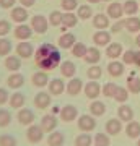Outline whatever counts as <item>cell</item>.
<instances>
[{"mask_svg":"<svg viewBox=\"0 0 140 146\" xmlns=\"http://www.w3.org/2000/svg\"><path fill=\"white\" fill-rule=\"evenodd\" d=\"M11 41L10 39H5V37H0V55L2 57H7V55H10L11 52Z\"/></svg>","mask_w":140,"mask_h":146,"instance_id":"43","label":"cell"},{"mask_svg":"<svg viewBox=\"0 0 140 146\" xmlns=\"http://www.w3.org/2000/svg\"><path fill=\"white\" fill-rule=\"evenodd\" d=\"M78 23V16L73 13V11H65L64 13V21H62V26L65 28H73L77 26Z\"/></svg>","mask_w":140,"mask_h":146,"instance_id":"37","label":"cell"},{"mask_svg":"<svg viewBox=\"0 0 140 146\" xmlns=\"http://www.w3.org/2000/svg\"><path fill=\"white\" fill-rule=\"evenodd\" d=\"M83 60L90 65H98V62L101 60V50H99V47H88V50H86V55L83 57Z\"/></svg>","mask_w":140,"mask_h":146,"instance_id":"20","label":"cell"},{"mask_svg":"<svg viewBox=\"0 0 140 146\" xmlns=\"http://www.w3.org/2000/svg\"><path fill=\"white\" fill-rule=\"evenodd\" d=\"M135 44L139 46V49H140V33H137V37H135Z\"/></svg>","mask_w":140,"mask_h":146,"instance_id":"56","label":"cell"},{"mask_svg":"<svg viewBox=\"0 0 140 146\" xmlns=\"http://www.w3.org/2000/svg\"><path fill=\"white\" fill-rule=\"evenodd\" d=\"M122 63L124 65H132V63L135 62V50H132V49H127V50H124V54H122Z\"/></svg>","mask_w":140,"mask_h":146,"instance_id":"47","label":"cell"},{"mask_svg":"<svg viewBox=\"0 0 140 146\" xmlns=\"http://www.w3.org/2000/svg\"><path fill=\"white\" fill-rule=\"evenodd\" d=\"M125 88L129 89L130 94H139L140 93V78L135 76V73H132L129 78H127V86Z\"/></svg>","mask_w":140,"mask_h":146,"instance_id":"34","label":"cell"},{"mask_svg":"<svg viewBox=\"0 0 140 146\" xmlns=\"http://www.w3.org/2000/svg\"><path fill=\"white\" fill-rule=\"evenodd\" d=\"M72 50V55L77 58H83L85 55H86V50H88V47H86V44H83V42H75L73 44V47L70 49Z\"/></svg>","mask_w":140,"mask_h":146,"instance_id":"35","label":"cell"},{"mask_svg":"<svg viewBox=\"0 0 140 146\" xmlns=\"http://www.w3.org/2000/svg\"><path fill=\"white\" fill-rule=\"evenodd\" d=\"M49 75H47V72H44V70H39V72H36L34 75L31 76V83L33 86H36V88H44V86H47L49 84Z\"/></svg>","mask_w":140,"mask_h":146,"instance_id":"18","label":"cell"},{"mask_svg":"<svg viewBox=\"0 0 140 146\" xmlns=\"http://www.w3.org/2000/svg\"><path fill=\"white\" fill-rule=\"evenodd\" d=\"M11 122V112L7 109H0V128H5Z\"/></svg>","mask_w":140,"mask_h":146,"instance_id":"45","label":"cell"},{"mask_svg":"<svg viewBox=\"0 0 140 146\" xmlns=\"http://www.w3.org/2000/svg\"><path fill=\"white\" fill-rule=\"evenodd\" d=\"M86 76H88V80H96V81H98V80L103 76V68L98 67V65H91V67L86 70Z\"/></svg>","mask_w":140,"mask_h":146,"instance_id":"42","label":"cell"},{"mask_svg":"<svg viewBox=\"0 0 140 146\" xmlns=\"http://www.w3.org/2000/svg\"><path fill=\"white\" fill-rule=\"evenodd\" d=\"M75 42H77V37H75L73 33H62L60 37H59L57 44L60 49H72Z\"/></svg>","mask_w":140,"mask_h":146,"instance_id":"21","label":"cell"},{"mask_svg":"<svg viewBox=\"0 0 140 146\" xmlns=\"http://www.w3.org/2000/svg\"><path fill=\"white\" fill-rule=\"evenodd\" d=\"M34 62L39 70H56L62 63V55L59 49L51 42H42L41 46L34 50Z\"/></svg>","mask_w":140,"mask_h":146,"instance_id":"1","label":"cell"},{"mask_svg":"<svg viewBox=\"0 0 140 146\" xmlns=\"http://www.w3.org/2000/svg\"><path fill=\"white\" fill-rule=\"evenodd\" d=\"M31 28L38 34H46L47 28H49V20L42 15H34L31 18Z\"/></svg>","mask_w":140,"mask_h":146,"instance_id":"5","label":"cell"},{"mask_svg":"<svg viewBox=\"0 0 140 146\" xmlns=\"http://www.w3.org/2000/svg\"><path fill=\"white\" fill-rule=\"evenodd\" d=\"M16 55L21 58H29L34 55V46L29 44L28 41H21L18 46H16Z\"/></svg>","mask_w":140,"mask_h":146,"instance_id":"12","label":"cell"},{"mask_svg":"<svg viewBox=\"0 0 140 146\" xmlns=\"http://www.w3.org/2000/svg\"><path fill=\"white\" fill-rule=\"evenodd\" d=\"M33 28L28 26V25H25V23H21V25H18V26L15 28V31H13V34H15L16 39H20V41H28L29 37L33 36Z\"/></svg>","mask_w":140,"mask_h":146,"instance_id":"16","label":"cell"},{"mask_svg":"<svg viewBox=\"0 0 140 146\" xmlns=\"http://www.w3.org/2000/svg\"><path fill=\"white\" fill-rule=\"evenodd\" d=\"M62 21H64V13L62 11H57V10H54L49 13V25L54 28H57V26H62Z\"/></svg>","mask_w":140,"mask_h":146,"instance_id":"38","label":"cell"},{"mask_svg":"<svg viewBox=\"0 0 140 146\" xmlns=\"http://www.w3.org/2000/svg\"><path fill=\"white\" fill-rule=\"evenodd\" d=\"M18 141L13 135L10 133H5V135H0V146H16Z\"/></svg>","mask_w":140,"mask_h":146,"instance_id":"46","label":"cell"},{"mask_svg":"<svg viewBox=\"0 0 140 146\" xmlns=\"http://www.w3.org/2000/svg\"><path fill=\"white\" fill-rule=\"evenodd\" d=\"M125 72V65L122 63V60H111L108 63V73L113 76V78H117V76H122Z\"/></svg>","mask_w":140,"mask_h":146,"instance_id":"17","label":"cell"},{"mask_svg":"<svg viewBox=\"0 0 140 146\" xmlns=\"http://www.w3.org/2000/svg\"><path fill=\"white\" fill-rule=\"evenodd\" d=\"M77 125H78V130H82V131H86V133H90V131H93L94 128H96V117L91 114H83L78 117V122H77Z\"/></svg>","mask_w":140,"mask_h":146,"instance_id":"2","label":"cell"},{"mask_svg":"<svg viewBox=\"0 0 140 146\" xmlns=\"http://www.w3.org/2000/svg\"><path fill=\"white\" fill-rule=\"evenodd\" d=\"M88 109H90V114L94 115V117H101V115L106 114V104L98 99H93V102L90 104Z\"/></svg>","mask_w":140,"mask_h":146,"instance_id":"28","label":"cell"},{"mask_svg":"<svg viewBox=\"0 0 140 146\" xmlns=\"http://www.w3.org/2000/svg\"><path fill=\"white\" fill-rule=\"evenodd\" d=\"M134 65L140 67V49L139 50H135V62H134Z\"/></svg>","mask_w":140,"mask_h":146,"instance_id":"54","label":"cell"},{"mask_svg":"<svg viewBox=\"0 0 140 146\" xmlns=\"http://www.w3.org/2000/svg\"><path fill=\"white\" fill-rule=\"evenodd\" d=\"M94 145L96 146H109L111 145V135H108L106 131L96 133L94 135Z\"/></svg>","mask_w":140,"mask_h":146,"instance_id":"41","label":"cell"},{"mask_svg":"<svg viewBox=\"0 0 140 146\" xmlns=\"http://www.w3.org/2000/svg\"><path fill=\"white\" fill-rule=\"evenodd\" d=\"M26 102V98L23 93H13L8 99V104H10L11 109H21Z\"/></svg>","mask_w":140,"mask_h":146,"instance_id":"32","label":"cell"},{"mask_svg":"<svg viewBox=\"0 0 140 146\" xmlns=\"http://www.w3.org/2000/svg\"><path fill=\"white\" fill-rule=\"evenodd\" d=\"M124 131L127 135V138H130V140L140 138V122H135V120L127 122V125L124 127Z\"/></svg>","mask_w":140,"mask_h":146,"instance_id":"19","label":"cell"},{"mask_svg":"<svg viewBox=\"0 0 140 146\" xmlns=\"http://www.w3.org/2000/svg\"><path fill=\"white\" fill-rule=\"evenodd\" d=\"M51 114H54V115L60 114V107H57V106H54V107L51 109Z\"/></svg>","mask_w":140,"mask_h":146,"instance_id":"55","label":"cell"},{"mask_svg":"<svg viewBox=\"0 0 140 146\" xmlns=\"http://www.w3.org/2000/svg\"><path fill=\"white\" fill-rule=\"evenodd\" d=\"M124 23H125V31L140 33V18L137 15L129 16V18H124Z\"/></svg>","mask_w":140,"mask_h":146,"instance_id":"30","label":"cell"},{"mask_svg":"<svg viewBox=\"0 0 140 146\" xmlns=\"http://www.w3.org/2000/svg\"><path fill=\"white\" fill-rule=\"evenodd\" d=\"M137 146H140V138H137Z\"/></svg>","mask_w":140,"mask_h":146,"instance_id":"58","label":"cell"},{"mask_svg":"<svg viewBox=\"0 0 140 146\" xmlns=\"http://www.w3.org/2000/svg\"><path fill=\"white\" fill-rule=\"evenodd\" d=\"M47 88H49L51 96H60V94L65 91V83H64L60 78H54V80H51V81H49Z\"/></svg>","mask_w":140,"mask_h":146,"instance_id":"23","label":"cell"},{"mask_svg":"<svg viewBox=\"0 0 140 146\" xmlns=\"http://www.w3.org/2000/svg\"><path fill=\"white\" fill-rule=\"evenodd\" d=\"M93 42L96 44V47H106L111 41V31H106V29H98V31L93 34Z\"/></svg>","mask_w":140,"mask_h":146,"instance_id":"10","label":"cell"},{"mask_svg":"<svg viewBox=\"0 0 140 146\" xmlns=\"http://www.w3.org/2000/svg\"><path fill=\"white\" fill-rule=\"evenodd\" d=\"M122 7H124V15H127V16L137 15V11H139V8H140L137 0H125L124 3H122Z\"/></svg>","mask_w":140,"mask_h":146,"instance_id":"33","label":"cell"},{"mask_svg":"<svg viewBox=\"0 0 140 146\" xmlns=\"http://www.w3.org/2000/svg\"><path fill=\"white\" fill-rule=\"evenodd\" d=\"M117 88H119V86H117L116 83H111V81H109V83H106L103 88H101V94L106 96V98H114Z\"/></svg>","mask_w":140,"mask_h":146,"instance_id":"44","label":"cell"},{"mask_svg":"<svg viewBox=\"0 0 140 146\" xmlns=\"http://www.w3.org/2000/svg\"><path fill=\"white\" fill-rule=\"evenodd\" d=\"M104 130H106V133L111 136L114 135H119L121 131L124 130V127H122V120L117 117V119H109L108 122H106V125H104Z\"/></svg>","mask_w":140,"mask_h":146,"instance_id":"9","label":"cell"},{"mask_svg":"<svg viewBox=\"0 0 140 146\" xmlns=\"http://www.w3.org/2000/svg\"><path fill=\"white\" fill-rule=\"evenodd\" d=\"M65 91H67L68 96H78L83 91V81L80 78H77V76L70 78V81L65 86Z\"/></svg>","mask_w":140,"mask_h":146,"instance_id":"14","label":"cell"},{"mask_svg":"<svg viewBox=\"0 0 140 146\" xmlns=\"http://www.w3.org/2000/svg\"><path fill=\"white\" fill-rule=\"evenodd\" d=\"M109 28H111V34H119L121 31L125 29V23H124V20L121 18V20H116Z\"/></svg>","mask_w":140,"mask_h":146,"instance_id":"48","label":"cell"},{"mask_svg":"<svg viewBox=\"0 0 140 146\" xmlns=\"http://www.w3.org/2000/svg\"><path fill=\"white\" fill-rule=\"evenodd\" d=\"M106 15L109 18H113V20H121L124 16V7H122V3H119V2H111L108 5Z\"/></svg>","mask_w":140,"mask_h":146,"instance_id":"15","label":"cell"},{"mask_svg":"<svg viewBox=\"0 0 140 146\" xmlns=\"http://www.w3.org/2000/svg\"><path fill=\"white\" fill-rule=\"evenodd\" d=\"M139 5H140V2H139Z\"/></svg>","mask_w":140,"mask_h":146,"instance_id":"60","label":"cell"},{"mask_svg":"<svg viewBox=\"0 0 140 146\" xmlns=\"http://www.w3.org/2000/svg\"><path fill=\"white\" fill-rule=\"evenodd\" d=\"M86 2H88V3H99V2H103V0H86Z\"/></svg>","mask_w":140,"mask_h":146,"instance_id":"57","label":"cell"},{"mask_svg":"<svg viewBox=\"0 0 140 146\" xmlns=\"http://www.w3.org/2000/svg\"><path fill=\"white\" fill-rule=\"evenodd\" d=\"M91 143H93V136L88 135L86 131H83L82 135H77V138L73 140L75 146H91Z\"/></svg>","mask_w":140,"mask_h":146,"instance_id":"36","label":"cell"},{"mask_svg":"<svg viewBox=\"0 0 140 146\" xmlns=\"http://www.w3.org/2000/svg\"><path fill=\"white\" fill-rule=\"evenodd\" d=\"M16 0H0V7L2 8H11V7L15 5Z\"/></svg>","mask_w":140,"mask_h":146,"instance_id":"52","label":"cell"},{"mask_svg":"<svg viewBox=\"0 0 140 146\" xmlns=\"http://www.w3.org/2000/svg\"><path fill=\"white\" fill-rule=\"evenodd\" d=\"M117 117H119L122 122H130V120H134V109L127 104L119 106V109H117Z\"/></svg>","mask_w":140,"mask_h":146,"instance_id":"29","label":"cell"},{"mask_svg":"<svg viewBox=\"0 0 140 146\" xmlns=\"http://www.w3.org/2000/svg\"><path fill=\"white\" fill-rule=\"evenodd\" d=\"M77 16L80 20H90L93 16V8L90 5H78L77 8Z\"/></svg>","mask_w":140,"mask_h":146,"instance_id":"39","label":"cell"},{"mask_svg":"<svg viewBox=\"0 0 140 146\" xmlns=\"http://www.w3.org/2000/svg\"><path fill=\"white\" fill-rule=\"evenodd\" d=\"M122 54H124V47L121 42H109L106 47V55L111 60H117L119 57H122Z\"/></svg>","mask_w":140,"mask_h":146,"instance_id":"13","label":"cell"},{"mask_svg":"<svg viewBox=\"0 0 140 146\" xmlns=\"http://www.w3.org/2000/svg\"><path fill=\"white\" fill-rule=\"evenodd\" d=\"M59 115H60V120L62 122L68 123V122H73L75 119H78V109L73 104H67L60 109V114Z\"/></svg>","mask_w":140,"mask_h":146,"instance_id":"7","label":"cell"},{"mask_svg":"<svg viewBox=\"0 0 140 146\" xmlns=\"http://www.w3.org/2000/svg\"><path fill=\"white\" fill-rule=\"evenodd\" d=\"M21 7H25V8H29V7H33L34 3H36V0H20Z\"/></svg>","mask_w":140,"mask_h":146,"instance_id":"53","label":"cell"},{"mask_svg":"<svg viewBox=\"0 0 140 146\" xmlns=\"http://www.w3.org/2000/svg\"><path fill=\"white\" fill-rule=\"evenodd\" d=\"M101 84L96 81V80H90L88 83L83 86V93H85V96L88 98V99H98L99 96H101Z\"/></svg>","mask_w":140,"mask_h":146,"instance_id":"4","label":"cell"},{"mask_svg":"<svg viewBox=\"0 0 140 146\" xmlns=\"http://www.w3.org/2000/svg\"><path fill=\"white\" fill-rule=\"evenodd\" d=\"M60 7L65 11H73L78 8V0H62L60 2Z\"/></svg>","mask_w":140,"mask_h":146,"instance_id":"49","label":"cell"},{"mask_svg":"<svg viewBox=\"0 0 140 146\" xmlns=\"http://www.w3.org/2000/svg\"><path fill=\"white\" fill-rule=\"evenodd\" d=\"M59 122H57V117L54 114H46L44 117L41 119V128L46 133H51V131H54L56 128H57Z\"/></svg>","mask_w":140,"mask_h":146,"instance_id":"11","label":"cell"},{"mask_svg":"<svg viewBox=\"0 0 140 146\" xmlns=\"http://www.w3.org/2000/svg\"><path fill=\"white\" fill-rule=\"evenodd\" d=\"M10 18L15 23H25L26 20H28V10H26L25 7H15L13 10L10 11Z\"/></svg>","mask_w":140,"mask_h":146,"instance_id":"26","label":"cell"},{"mask_svg":"<svg viewBox=\"0 0 140 146\" xmlns=\"http://www.w3.org/2000/svg\"><path fill=\"white\" fill-rule=\"evenodd\" d=\"M44 133L46 131L41 128V125H29L28 127V130H26V140L29 141L31 145H38V143H41L42 138H44Z\"/></svg>","mask_w":140,"mask_h":146,"instance_id":"3","label":"cell"},{"mask_svg":"<svg viewBox=\"0 0 140 146\" xmlns=\"http://www.w3.org/2000/svg\"><path fill=\"white\" fill-rule=\"evenodd\" d=\"M64 143H65V135L59 130L51 131L47 136V146H64Z\"/></svg>","mask_w":140,"mask_h":146,"instance_id":"24","label":"cell"},{"mask_svg":"<svg viewBox=\"0 0 140 146\" xmlns=\"http://www.w3.org/2000/svg\"><path fill=\"white\" fill-rule=\"evenodd\" d=\"M5 68L8 70V72H18L21 68V57H18V55H7L5 58Z\"/></svg>","mask_w":140,"mask_h":146,"instance_id":"31","label":"cell"},{"mask_svg":"<svg viewBox=\"0 0 140 146\" xmlns=\"http://www.w3.org/2000/svg\"><path fill=\"white\" fill-rule=\"evenodd\" d=\"M8 99H10V94H8V91H7L5 88H0V106H3L8 102Z\"/></svg>","mask_w":140,"mask_h":146,"instance_id":"51","label":"cell"},{"mask_svg":"<svg viewBox=\"0 0 140 146\" xmlns=\"http://www.w3.org/2000/svg\"><path fill=\"white\" fill-rule=\"evenodd\" d=\"M129 96H130L129 89L119 86V88H117V91H116V94H114V101H116V102H119V104H125V102H127V99H129Z\"/></svg>","mask_w":140,"mask_h":146,"instance_id":"40","label":"cell"},{"mask_svg":"<svg viewBox=\"0 0 140 146\" xmlns=\"http://www.w3.org/2000/svg\"><path fill=\"white\" fill-rule=\"evenodd\" d=\"M103 2H111V0H103Z\"/></svg>","mask_w":140,"mask_h":146,"instance_id":"59","label":"cell"},{"mask_svg":"<svg viewBox=\"0 0 140 146\" xmlns=\"http://www.w3.org/2000/svg\"><path fill=\"white\" fill-rule=\"evenodd\" d=\"M93 26L96 29H108L111 26V18L104 13H98L93 16Z\"/></svg>","mask_w":140,"mask_h":146,"instance_id":"25","label":"cell"},{"mask_svg":"<svg viewBox=\"0 0 140 146\" xmlns=\"http://www.w3.org/2000/svg\"><path fill=\"white\" fill-rule=\"evenodd\" d=\"M51 106V93L49 91H39V93L34 96V107L39 110H46L47 107Z\"/></svg>","mask_w":140,"mask_h":146,"instance_id":"8","label":"cell"},{"mask_svg":"<svg viewBox=\"0 0 140 146\" xmlns=\"http://www.w3.org/2000/svg\"><path fill=\"white\" fill-rule=\"evenodd\" d=\"M34 112L31 109H25V107H21L18 110V114H16V120H18V123L20 125H25V127H29L34 123Z\"/></svg>","mask_w":140,"mask_h":146,"instance_id":"6","label":"cell"},{"mask_svg":"<svg viewBox=\"0 0 140 146\" xmlns=\"http://www.w3.org/2000/svg\"><path fill=\"white\" fill-rule=\"evenodd\" d=\"M60 73L65 78H73L77 75V65L72 60H65V62L60 63Z\"/></svg>","mask_w":140,"mask_h":146,"instance_id":"27","label":"cell"},{"mask_svg":"<svg viewBox=\"0 0 140 146\" xmlns=\"http://www.w3.org/2000/svg\"><path fill=\"white\" fill-rule=\"evenodd\" d=\"M10 31H11V25H10V21H7V20H0V37H3L5 34H8Z\"/></svg>","mask_w":140,"mask_h":146,"instance_id":"50","label":"cell"},{"mask_svg":"<svg viewBox=\"0 0 140 146\" xmlns=\"http://www.w3.org/2000/svg\"><path fill=\"white\" fill-rule=\"evenodd\" d=\"M94 146H96V145H94Z\"/></svg>","mask_w":140,"mask_h":146,"instance_id":"61","label":"cell"},{"mask_svg":"<svg viewBox=\"0 0 140 146\" xmlns=\"http://www.w3.org/2000/svg\"><path fill=\"white\" fill-rule=\"evenodd\" d=\"M25 84V76L21 75L20 72H13L7 78V86L8 88H11V89H18V88H21Z\"/></svg>","mask_w":140,"mask_h":146,"instance_id":"22","label":"cell"}]
</instances>
